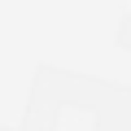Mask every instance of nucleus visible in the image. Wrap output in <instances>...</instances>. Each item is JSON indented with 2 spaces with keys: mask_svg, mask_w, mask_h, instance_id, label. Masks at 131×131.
Listing matches in <instances>:
<instances>
[]
</instances>
